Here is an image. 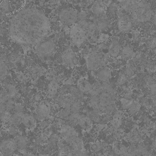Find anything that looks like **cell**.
Wrapping results in <instances>:
<instances>
[{
    "mask_svg": "<svg viewBox=\"0 0 156 156\" xmlns=\"http://www.w3.org/2000/svg\"><path fill=\"white\" fill-rule=\"evenodd\" d=\"M69 85L66 84L59 88L57 95L59 105L71 112L79 113L81 107V103L75 100L69 92Z\"/></svg>",
    "mask_w": 156,
    "mask_h": 156,
    "instance_id": "1",
    "label": "cell"
},
{
    "mask_svg": "<svg viewBox=\"0 0 156 156\" xmlns=\"http://www.w3.org/2000/svg\"><path fill=\"white\" fill-rule=\"evenodd\" d=\"M130 12V16L132 20L137 23H144L149 21L152 15L150 5L144 1L137 3Z\"/></svg>",
    "mask_w": 156,
    "mask_h": 156,
    "instance_id": "2",
    "label": "cell"
},
{
    "mask_svg": "<svg viewBox=\"0 0 156 156\" xmlns=\"http://www.w3.org/2000/svg\"><path fill=\"white\" fill-rule=\"evenodd\" d=\"M37 55L42 58L51 56L57 50L56 43L53 39L48 38L39 43L36 47Z\"/></svg>",
    "mask_w": 156,
    "mask_h": 156,
    "instance_id": "3",
    "label": "cell"
},
{
    "mask_svg": "<svg viewBox=\"0 0 156 156\" xmlns=\"http://www.w3.org/2000/svg\"><path fill=\"white\" fill-rule=\"evenodd\" d=\"M60 58L62 63L65 66L72 67L78 62L77 55L74 50L70 47L65 48L60 54Z\"/></svg>",
    "mask_w": 156,
    "mask_h": 156,
    "instance_id": "4",
    "label": "cell"
},
{
    "mask_svg": "<svg viewBox=\"0 0 156 156\" xmlns=\"http://www.w3.org/2000/svg\"><path fill=\"white\" fill-rule=\"evenodd\" d=\"M52 105L50 101L44 99L41 100L38 103L35 108L37 120H42L48 117L52 111Z\"/></svg>",
    "mask_w": 156,
    "mask_h": 156,
    "instance_id": "5",
    "label": "cell"
},
{
    "mask_svg": "<svg viewBox=\"0 0 156 156\" xmlns=\"http://www.w3.org/2000/svg\"><path fill=\"white\" fill-rule=\"evenodd\" d=\"M17 151V146L13 138L5 137L0 140V154L1 155H12Z\"/></svg>",
    "mask_w": 156,
    "mask_h": 156,
    "instance_id": "6",
    "label": "cell"
},
{
    "mask_svg": "<svg viewBox=\"0 0 156 156\" xmlns=\"http://www.w3.org/2000/svg\"><path fill=\"white\" fill-rule=\"evenodd\" d=\"M69 37L74 44L79 45L86 40V34L84 29L79 25H75L71 28L69 32Z\"/></svg>",
    "mask_w": 156,
    "mask_h": 156,
    "instance_id": "7",
    "label": "cell"
},
{
    "mask_svg": "<svg viewBox=\"0 0 156 156\" xmlns=\"http://www.w3.org/2000/svg\"><path fill=\"white\" fill-rule=\"evenodd\" d=\"M59 136L62 140L67 143L77 136L76 131L74 127L69 124H62L59 131Z\"/></svg>",
    "mask_w": 156,
    "mask_h": 156,
    "instance_id": "8",
    "label": "cell"
},
{
    "mask_svg": "<svg viewBox=\"0 0 156 156\" xmlns=\"http://www.w3.org/2000/svg\"><path fill=\"white\" fill-rule=\"evenodd\" d=\"M77 14L73 10L68 8H64L59 12V17L63 24L69 25L75 22L77 19Z\"/></svg>",
    "mask_w": 156,
    "mask_h": 156,
    "instance_id": "9",
    "label": "cell"
},
{
    "mask_svg": "<svg viewBox=\"0 0 156 156\" xmlns=\"http://www.w3.org/2000/svg\"><path fill=\"white\" fill-rule=\"evenodd\" d=\"M70 144L73 155H82L86 154L84 142L81 138L77 136Z\"/></svg>",
    "mask_w": 156,
    "mask_h": 156,
    "instance_id": "10",
    "label": "cell"
},
{
    "mask_svg": "<svg viewBox=\"0 0 156 156\" xmlns=\"http://www.w3.org/2000/svg\"><path fill=\"white\" fill-rule=\"evenodd\" d=\"M132 20L130 16L127 14L121 15L119 18L117 25L119 29L121 31H129L132 26Z\"/></svg>",
    "mask_w": 156,
    "mask_h": 156,
    "instance_id": "11",
    "label": "cell"
},
{
    "mask_svg": "<svg viewBox=\"0 0 156 156\" xmlns=\"http://www.w3.org/2000/svg\"><path fill=\"white\" fill-rule=\"evenodd\" d=\"M98 55L94 51L90 52L86 57V63L88 69L94 70L97 69L102 62Z\"/></svg>",
    "mask_w": 156,
    "mask_h": 156,
    "instance_id": "12",
    "label": "cell"
},
{
    "mask_svg": "<svg viewBox=\"0 0 156 156\" xmlns=\"http://www.w3.org/2000/svg\"><path fill=\"white\" fill-rule=\"evenodd\" d=\"M37 124V120L34 115L24 112L21 124L24 128L29 130H33L36 128Z\"/></svg>",
    "mask_w": 156,
    "mask_h": 156,
    "instance_id": "13",
    "label": "cell"
},
{
    "mask_svg": "<svg viewBox=\"0 0 156 156\" xmlns=\"http://www.w3.org/2000/svg\"><path fill=\"white\" fill-rule=\"evenodd\" d=\"M77 125L85 132H89L93 127L92 120L87 115L80 114Z\"/></svg>",
    "mask_w": 156,
    "mask_h": 156,
    "instance_id": "14",
    "label": "cell"
},
{
    "mask_svg": "<svg viewBox=\"0 0 156 156\" xmlns=\"http://www.w3.org/2000/svg\"><path fill=\"white\" fill-rule=\"evenodd\" d=\"M13 139L16 144L18 151L20 152L26 149L28 144V139L26 137L18 134Z\"/></svg>",
    "mask_w": 156,
    "mask_h": 156,
    "instance_id": "15",
    "label": "cell"
},
{
    "mask_svg": "<svg viewBox=\"0 0 156 156\" xmlns=\"http://www.w3.org/2000/svg\"><path fill=\"white\" fill-rule=\"evenodd\" d=\"M69 92L76 101L81 103L83 101V94L76 87L69 85Z\"/></svg>",
    "mask_w": 156,
    "mask_h": 156,
    "instance_id": "16",
    "label": "cell"
},
{
    "mask_svg": "<svg viewBox=\"0 0 156 156\" xmlns=\"http://www.w3.org/2000/svg\"><path fill=\"white\" fill-rule=\"evenodd\" d=\"M27 73L31 79L36 80L42 75V69L38 65H33L28 68Z\"/></svg>",
    "mask_w": 156,
    "mask_h": 156,
    "instance_id": "17",
    "label": "cell"
},
{
    "mask_svg": "<svg viewBox=\"0 0 156 156\" xmlns=\"http://www.w3.org/2000/svg\"><path fill=\"white\" fill-rule=\"evenodd\" d=\"M60 88L56 82H51L48 85L47 93L49 97L53 98L57 96Z\"/></svg>",
    "mask_w": 156,
    "mask_h": 156,
    "instance_id": "18",
    "label": "cell"
},
{
    "mask_svg": "<svg viewBox=\"0 0 156 156\" xmlns=\"http://www.w3.org/2000/svg\"><path fill=\"white\" fill-rule=\"evenodd\" d=\"M105 5L101 1L96 2L93 7V11L96 16L105 14Z\"/></svg>",
    "mask_w": 156,
    "mask_h": 156,
    "instance_id": "19",
    "label": "cell"
},
{
    "mask_svg": "<svg viewBox=\"0 0 156 156\" xmlns=\"http://www.w3.org/2000/svg\"><path fill=\"white\" fill-rule=\"evenodd\" d=\"M23 113V112L13 113L9 125L11 124L18 127L20 125Z\"/></svg>",
    "mask_w": 156,
    "mask_h": 156,
    "instance_id": "20",
    "label": "cell"
},
{
    "mask_svg": "<svg viewBox=\"0 0 156 156\" xmlns=\"http://www.w3.org/2000/svg\"><path fill=\"white\" fill-rule=\"evenodd\" d=\"M92 85L87 80L84 79H80L77 83L76 87L83 94L87 93L91 88Z\"/></svg>",
    "mask_w": 156,
    "mask_h": 156,
    "instance_id": "21",
    "label": "cell"
},
{
    "mask_svg": "<svg viewBox=\"0 0 156 156\" xmlns=\"http://www.w3.org/2000/svg\"><path fill=\"white\" fill-rule=\"evenodd\" d=\"M105 14L96 16L95 19V24L101 28H105L107 27L108 22Z\"/></svg>",
    "mask_w": 156,
    "mask_h": 156,
    "instance_id": "22",
    "label": "cell"
},
{
    "mask_svg": "<svg viewBox=\"0 0 156 156\" xmlns=\"http://www.w3.org/2000/svg\"><path fill=\"white\" fill-rule=\"evenodd\" d=\"M137 3L136 0H120V1L121 7L126 11H131Z\"/></svg>",
    "mask_w": 156,
    "mask_h": 156,
    "instance_id": "23",
    "label": "cell"
},
{
    "mask_svg": "<svg viewBox=\"0 0 156 156\" xmlns=\"http://www.w3.org/2000/svg\"><path fill=\"white\" fill-rule=\"evenodd\" d=\"M8 67L6 62L0 60V80L4 79L8 74Z\"/></svg>",
    "mask_w": 156,
    "mask_h": 156,
    "instance_id": "24",
    "label": "cell"
},
{
    "mask_svg": "<svg viewBox=\"0 0 156 156\" xmlns=\"http://www.w3.org/2000/svg\"><path fill=\"white\" fill-rule=\"evenodd\" d=\"M80 115L79 113L71 112L66 120L68 124L73 127L77 125Z\"/></svg>",
    "mask_w": 156,
    "mask_h": 156,
    "instance_id": "25",
    "label": "cell"
},
{
    "mask_svg": "<svg viewBox=\"0 0 156 156\" xmlns=\"http://www.w3.org/2000/svg\"><path fill=\"white\" fill-rule=\"evenodd\" d=\"M12 113L6 110L0 114V121L5 124H9L10 122Z\"/></svg>",
    "mask_w": 156,
    "mask_h": 156,
    "instance_id": "26",
    "label": "cell"
},
{
    "mask_svg": "<svg viewBox=\"0 0 156 156\" xmlns=\"http://www.w3.org/2000/svg\"><path fill=\"white\" fill-rule=\"evenodd\" d=\"M110 54L113 57L117 56L120 51V47L118 42H113L111 44L109 47Z\"/></svg>",
    "mask_w": 156,
    "mask_h": 156,
    "instance_id": "27",
    "label": "cell"
},
{
    "mask_svg": "<svg viewBox=\"0 0 156 156\" xmlns=\"http://www.w3.org/2000/svg\"><path fill=\"white\" fill-rule=\"evenodd\" d=\"M98 73V78L101 81L105 82L108 80L110 76L109 71L107 69L100 70Z\"/></svg>",
    "mask_w": 156,
    "mask_h": 156,
    "instance_id": "28",
    "label": "cell"
},
{
    "mask_svg": "<svg viewBox=\"0 0 156 156\" xmlns=\"http://www.w3.org/2000/svg\"><path fill=\"white\" fill-rule=\"evenodd\" d=\"M58 154L59 155H71L73 153L70 146L65 145L63 146L59 150Z\"/></svg>",
    "mask_w": 156,
    "mask_h": 156,
    "instance_id": "29",
    "label": "cell"
},
{
    "mask_svg": "<svg viewBox=\"0 0 156 156\" xmlns=\"http://www.w3.org/2000/svg\"><path fill=\"white\" fill-rule=\"evenodd\" d=\"M16 102L15 98H11L7 100L4 103L7 110L10 111L12 114Z\"/></svg>",
    "mask_w": 156,
    "mask_h": 156,
    "instance_id": "30",
    "label": "cell"
},
{
    "mask_svg": "<svg viewBox=\"0 0 156 156\" xmlns=\"http://www.w3.org/2000/svg\"><path fill=\"white\" fill-rule=\"evenodd\" d=\"M8 129V134L13 138L18 134L19 130L18 126L9 124Z\"/></svg>",
    "mask_w": 156,
    "mask_h": 156,
    "instance_id": "31",
    "label": "cell"
},
{
    "mask_svg": "<svg viewBox=\"0 0 156 156\" xmlns=\"http://www.w3.org/2000/svg\"><path fill=\"white\" fill-rule=\"evenodd\" d=\"M71 113L69 110L63 108L58 112V116L62 119L66 120Z\"/></svg>",
    "mask_w": 156,
    "mask_h": 156,
    "instance_id": "32",
    "label": "cell"
},
{
    "mask_svg": "<svg viewBox=\"0 0 156 156\" xmlns=\"http://www.w3.org/2000/svg\"><path fill=\"white\" fill-rule=\"evenodd\" d=\"M24 109V106L21 103L16 102L15 104L12 113L15 112H23Z\"/></svg>",
    "mask_w": 156,
    "mask_h": 156,
    "instance_id": "33",
    "label": "cell"
},
{
    "mask_svg": "<svg viewBox=\"0 0 156 156\" xmlns=\"http://www.w3.org/2000/svg\"><path fill=\"white\" fill-rule=\"evenodd\" d=\"M132 49L128 47L125 48L123 51V55L126 57H129L132 54Z\"/></svg>",
    "mask_w": 156,
    "mask_h": 156,
    "instance_id": "34",
    "label": "cell"
},
{
    "mask_svg": "<svg viewBox=\"0 0 156 156\" xmlns=\"http://www.w3.org/2000/svg\"><path fill=\"white\" fill-rule=\"evenodd\" d=\"M2 0H0V3L1 2V1H2Z\"/></svg>",
    "mask_w": 156,
    "mask_h": 156,
    "instance_id": "35",
    "label": "cell"
}]
</instances>
